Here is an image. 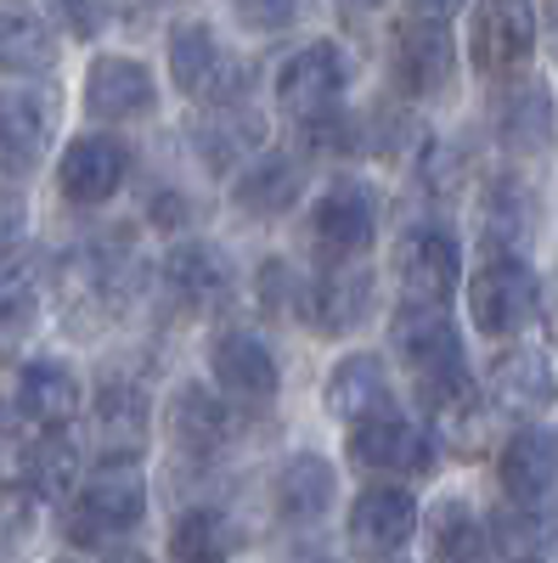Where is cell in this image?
I'll list each match as a JSON object with an SVG mask.
<instances>
[{
	"label": "cell",
	"mask_w": 558,
	"mask_h": 563,
	"mask_svg": "<svg viewBox=\"0 0 558 563\" xmlns=\"http://www.w3.org/2000/svg\"><path fill=\"white\" fill-rule=\"evenodd\" d=\"M142 507H147L142 467L130 456H113L79 485V496L63 512V530H68L74 547H108V541H119L142 525Z\"/></svg>",
	"instance_id": "obj_1"
},
{
	"label": "cell",
	"mask_w": 558,
	"mask_h": 563,
	"mask_svg": "<svg viewBox=\"0 0 558 563\" xmlns=\"http://www.w3.org/2000/svg\"><path fill=\"white\" fill-rule=\"evenodd\" d=\"M169 74H175V85L186 90V97L209 102V108H231L249 85V68L231 57L220 45V34L209 23H198V18L169 29Z\"/></svg>",
	"instance_id": "obj_2"
},
{
	"label": "cell",
	"mask_w": 558,
	"mask_h": 563,
	"mask_svg": "<svg viewBox=\"0 0 558 563\" xmlns=\"http://www.w3.org/2000/svg\"><path fill=\"white\" fill-rule=\"evenodd\" d=\"M541 310V282L519 254H491L474 276H469V316L480 333L507 339Z\"/></svg>",
	"instance_id": "obj_3"
},
{
	"label": "cell",
	"mask_w": 558,
	"mask_h": 563,
	"mask_svg": "<svg viewBox=\"0 0 558 563\" xmlns=\"http://www.w3.org/2000/svg\"><path fill=\"white\" fill-rule=\"evenodd\" d=\"M395 355L417 372L424 389H451L469 384V355H462V333L446 321L440 305H406L395 316Z\"/></svg>",
	"instance_id": "obj_4"
},
{
	"label": "cell",
	"mask_w": 558,
	"mask_h": 563,
	"mask_svg": "<svg viewBox=\"0 0 558 563\" xmlns=\"http://www.w3.org/2000/svg\"><path fill=\"white\" fill-rule=\"evenodd\" d=\"M390 68H395V85L406 97L429 102L451 85L457 74V40L446 29L440 12H412L395 23V45H390Z\"/></svg>",
	"instance_id": "obj_5"
},
{
	"label": "cell",
	"mask_w": 558,
	"mask_h": 563,
	"mask_svg": "<svg viewBox=\"0 0 558 563\" xmlns=\"http://www.w3.org/2000/svg\"><path fill=\"white\" fill-rule=\"evenodd\" d=\"M344 85H350V57L339 52L333 40H310L283 63V74H276V102H283L288 119L316 124V119L339 113Z\"/></svg>",
	"instance_id": "obj_6"
},
{
	"label": "cell",
	"mask_w": 558,
	"mask_h": 563,
	"mask_svg": "<svg viewBox=\"0 0 558 563\" xmlns=\"http://www.w3.org/2000/svg\"><path fill=\"white\" fill-rule=\"evenodd\" d=\"M124 254L108 249V243H85L63 260V282H57V294H63V310L74 321H85V333L90 327H102L108 316L124 310L130 299V282H124Z\"/></svg>",
	"instance_id": "obj_7"
},
{
	"label": "cell",
	"mask_w": 558,
	"mask_h": 563,
	"mask_svg": "<svg viewBox=\"0 0 558 563\" xmlns=\"http://www.w3.org/2000/svg\"><path fill=\"white\" fill-rule=\"evenodd\" d=\"M536 52V0H480L469 23V63L480 74H519Z\"/></svg>",
	"instance_id": "obj_8"
},
{
	"label": "cell",
	"mask_w": 558,
	"mask_h": 563,
	"mask_svg": "<svg viewBox=\"0 0 558 563\" xmlns=\"http://www.w3.org/2000/svg\"><path fill=\"white\" fill-rule=\"evenodd\" d=\"M395 282L406 305H446L462 282V249L440 225H412L395 243Z\"/></svg>",
	"instance_id": "obj_9"
},
{
	"label": "cell",
	"mask_w": 558,
	"mask_h": 563,
	"mask_svg": "<svg viewBox=\"0 0 558 563\" xmlns=\"http://www.w3.org/2000/svg\"><path fill=\"white\" fill-rule=\"evenodd\" d=\"M350 456L372 474H435V434L412 417H372L350 434Z\"/></svg>",
	"instance_id": "obj_10"
},
{
	"label": "cell",
	"mask_w": 558,
	"mask_h": 563,
	"mask_svg": "<svg viewBox=\"0 0 558 563\" xmlns=\"http://www.w3.org/2000/svg\"><path fill=\"white\" fill-rule=\"evenodd\" d=\"M372 231H379V203H372V192L355 180H339L333 192H321V203L310 214V238L333 265L355 260L372 243Z\"/></svg>",
	"instance_id": "obj_11"
},
{
	"label": "cell",
	"mask_w": 558,
	"mask_h": 563,
	"mask_svg": "<svg viewBox=\"0 0 558 563\" xmlns=\"http://www.w3.org/2000/svg\"><path fill=\"white\" fill-rule=\"evenodd\" d=\"M209 372L215 384L238 400V406H265L276 395V384H283V372H276V355L260 333H220L215 350H209Z\"/></svg>",
	"instance_id": "obj_12"
},
{
	"label": "cell",
	"mask_w": 558,
	"mask_h": 563,
	"mask_svg": "<svg viewBox=\"0 0 558 563\" xmlns=\"http://www.w3.org/2000/svg\"><path fill=\"white\" fill-rule=\"evenodd\" d=\"M417 536V501L401 485H372L350 507V547L361 558H390Z\"/></svg>",
	"instance_id": "obj_13"
},
{
	"label": "cell",
	"mask_w": 558,
	"mask_h": 563,
	"mask_svg": "<svg viewBox=\"0 0 558 563\" xmlns=\"http://www.w3.org/2000/svg\"><path fill=\"white\" fill-rule=\"evenodd\" d=\"M130 175V147L119 135H79L68 141V153H63V198L68 203H108L119 186Z\"/></svg>",
	"instance_id": "obj_14"
},
{
	"label": "cell",
	"mask_w": 558,
	"mask_h": 563,
	"mask_svg": "<svg viewBox=\"0 0 558 563\" xmlns=\"http://www.w3.org/2000/svg\"><path fill=\"white\" fill-rule=\"evenodd\" d=\"M153 102H158L153 74L135 57H97L85 68V108H90V119L124 124V119L153 113Z\"/></svg>",
	"instance_id": "obj_15"
},
{
	"label": "cell",
	"mask_w": 558,
	"mask_h": 563,
	"mask_svg": "<svg viewBox=\"0 0 558 563\" xmlns=\"http://www.w3.org/2000/svg\"><path fill=\"white\" fill-rule=\"evenodd\" d=\"M52 147V108L40 90H0V175H29Z\"/></svg>",
	"instance_id": "obj_16"
},
{
	"label": "cell",
	"mask_w": 558,
	"mask_h": 563,
	"mask_svg": "<svg viewBox=\"0 0 558 563\" xmlns=\"http://www.w3.org/2000/svg\"><path fill=\"white\" fill-rule=\"evenodd\" d=\"M496 474H502V490L514 507H547L552 485H558V440L547 429H519L502 445Z\"/></svg>",
	"instance_id": "obj_17"
},
{
	"label": "cell",
	"mask_w": 558,
	"mask_h": 563,
	"mask_svg": "<svg viewBox=\"0 0 558 563\" xmlns=\"http://www.w3.org/2000/svg\"><path fill=\"white\" fill-rule=\"evenodd\" d=\"M491 400L507 417H541L558 400V378H552V361L541 350H507L491 366Z\"/></svg>",
	"instance_id": "obj_18"
},
{
	"label": "cell",
	"mask_w": 558,
	"mask_h": 563,
	"mask_svg": "<svg viewBox=\"0 0 558 563\" xmlns=\"http://www.w3.org/2000/svg\"><path fill=\"white\" fill-rule=\"evenodd\" d=\"M169 440H175L180 456L209 462V456H220L226 440H231V411H226L209 389L180 384L175 400H169Z\"/></svg>",
	"instance_id": "obj_19"
},
{
	"label": "cell",
	"mask_w": 558,
	"mask_h": 563,
	"mask_svg": "<svg viewBox=\"0 0 558 563\" xmlns=\"http://www.w3.org/2000/svg\"><path fill=\"white\" fill-rule=\"evenodd\" d=\"M18 411L45 434H63L79 411V378L63 361H29L18 378Z\"/></svg>",
	"instance_id": "obj_20"
},
{
	"label": "cell",
	"mask_w": 558,
	"mask_h": 563,
	"mask_svg": "<svg viewBox=\"0 0 558 563\" xmlns=\"http://www.w3.org/2000/svg\"><path fill=\"white\" fill-rule=\"evenodd\" d=\"M328 411L350 422V429H361L372 417H390V378H384L379 355H344L328 372Z\"/></svg>",
	"instance_id": "obj_21"
},
{
	"label": "cell",
	"mask_w": 558,
	"mask_h": 563,
	"mask_svg": "<svg viewBox=\"0 0 558 563\" xmlns=\"http://www.w3.org/2000/svg\"><path fill=\"white\" fill-rule=\"evenodd\" d=\"M57 68V34L34 7H0V74L40 79Z\"/></svg>",
	"instance_id": "obj_22"
},
{
	"label": "cell",
	"mask_w": 558,
	"mask_h": 563,
	"mask_svg": "<svg viewBox=\"0 0 558 563\" xmlns=\"http://www.w3.org/2000/svg\"><path fill=\"white\" fill-rule=\"evenodd\" d=\"M333 496H339V474H333V462L316 456V451L288 456V467L276 474V512H283L288 525H316L321 512L333 507Z\"/></svg>",
	"instance_id": "obj_23"
},
{
	"label": "cell",
	"mask_w": 558,
	"mask_h": 563,
	"mask_svg": "<svg viewBox=\"0 0 558 563\" xmlns=\"http://www.w3.org/2000/svg\"><path fill=\"white\" fill-rule=\"evenodd\" d=\"M164 271H169V282H175V294H180L186 305H198V310H220V305L231 299V282H238L215 243H180Z\"/></svg>",
	"instance_id": "obj_24"
},
{
	"label": "cell",
	"mask_w": 558,
	"mask_h": 563,
	"mask_svg": "<svg viewBox=\"0 0 558 563\" xmlns=\"http://www.w3.org/2000/svg\"><path fill=\"white\" fill-rule=\"evenodd\" d=\"M496 135L507 153H541L552 141V102L536 79L514 85L507 97L496 102Z\"/></svg>",
	"instance_id": "obj_25"
},
{
	"label": "cell",
	"mask_w": 558,
	"mask_h": 563,
	"mask_svg": "<svg viewBox=\"0 0 558 563\" xmlns=\"http://www.w3.org/2000/svg\"><path fill=\"white\" fill-rule=\"evenodd\" d=\"M429 552H435V563H496L491 530L462 501H440L429 512Z\"/></svg>",
	"instance_id": "obj_26"
},
{
	"label": "cell",
	"mask_w": 558,
	"mask_h": 563,
	"mask_svg": "<svg viewBox=\"0 0 558 563\" xmlns=\"http://www.w3.org/2000/svg\"><path fill=\"white\" fill-rule=\"evenodd\" d=\"M372 310V276L366 271H328L316 282V327L321 333H350V327H361Z\"/></svg>",
	"instance_id": "obj_27"
},
{
	"label": "cell",
	"mask_w": 558,
	"mask_h": 563,
	"mask_svg": "<svg viewBox=\"0 0 558 563\" xmlns=\"http://www.w3.org/2000/svg\"><path fill=\"white\" fill-rule=\"evenodd\" d=\"M299 186H305L299 164L271 153V158H260L254 169L238 175V209H249V214H288L299 203Z\"/></svg>",
	"instance_id": "obj_28"
},
{
	"label": "cell",
	"mask_w": 558,
	"mask_h": 563,
	"mask_svg": "<svg viewBox=\"0 0 558 563\" xmlns=\"http://www.w3.org/2000/svg\"><path fill=\"white\" fill-rule=\"evenodd\" d=\"M18 474H23V485H29L40 501H63V496L74 490V479H79V451H74V440H63V434H45V440H34V445L23 451Z\"/></svg>",
	"instance_id": "obj_29"
},
{
	"label": "cell",
	"mask_w": 558,
	"mask_h": 563,
	"mask_svg": "<svg viewBox=\"0 0 558 563\" xmlns=\"http://www.w3.org/2000/svg\"><path fill=\"white\" fill-rule=\"evenodd\" d=\"M169 552H175L180 563H226L231 552H238V525H231L220 507H193V512L175 525Z\"/></svg>",
	"instance_id": "obj_30"
},
{
	"label": "cell",
	"mask_w": 558,
	"mask_h": 563,
	"mask_svg": "<svg viewBox=\"0 0 558 563\" xmlns=\"http://www.w3.org/2000/svg\"><path fill=\"white\" fill-rule=\"evenodd\" d=\"M260 135H265L260 113H249L243 102H231V108H215V113L204 119L198 147H204V158H209L215 169H231L243 153H254V147H260Z\"/></svg>",
	"instance_id": "obj_31"
},
{
	"label": "cell",
	"mask_w": 558,
	"mask_h": 563,
	"mask_svg": "<svg viewBox=\"0 0 558 563\" xmlns=\"http://www.w3.org/2000/svg\"><path fill=\"white\" fill-rule=\"evenodd\" d=\"M536 225V203L519 180H491V192H485V243L496 254H514L507 243H519L525 231Z\"/></svg>",
	"instance_id": "obj_32"
},
{
	"label": "cell",
	"mask_w": 558,
	"mask_h": 563,
	"mask_svg": "<svg viewBox=\"0 0 558 563\" xmlns=\"http://www.w3.org/2000/svg\"><path fill=\"white\" fill-rule=\"evenodd\" d=\"M142 395H135L130 384H102V400H97V422H102V440L124 456L135 451V440H142Z\"/></svg>",
	"instance_id": "obj_33"
},
{
	"label": "cell",
	"mask_w": 558,
	"mask_h": 563,
	"mask_svg": "<svg viewBox=\"0 0 558 563\" xmlns=\"http://www.w3.org/2000/svg\"><path fill=\"white\" fill-rule=\"evenodd\" d=\"M260 299H265V310L271 316H316V282H299L283 260H271V265H260Z\"/></svg>",
	"instance_id": "obj_34"
},
{
	"label": "cell",
	"mask_w": 558,
	"mask_h": 563,
	"mask_svg": "<svg viewBox=\"0 0 558 563\" xmlns=\"http://www.w3.org/2000/svg\"><path fill=\"white\" fill-rule=\"evenodd\" d=\"M238 7V18L254 29V34H283L288 23H299L305 0H231Z\"/></svg>",
	"instance_id": "obj_35"
},
{
	"label": "cell",
	"mask_w": 558,
	"mask_h": 563,
	"mask_svg": "<svg viewBox=\"0 0 558 563\" xmlns=\"http://www.w3.org/2000/svg\"><path fill=\"white\" fill-rule=\"evenodd\" d=\"M52 7H57L63 29L79 34V40H90V34L102 29V0H52Z\"/></svg>",
	"instance_id": "obj_36"
},
{
	"label": "cell",
	"mask_w": 558,
	"mask_h": 563,
	"mask_svg": "<svg viewBox=\"0 0 558 563\" xmlns=\"http://www.w3.org/2000/svg\"><path fill=\"white\" fill-rule=\"evenodd\" d=\"M18 238H23V203L12 192H0V271L12 265L18 254Z\"/></svg>",
	"instance_id": "obj_37"
},
{
	"label": "cell",
	"mask_w": 558,
	"mask_h": 563,
	"mask_svg": "<svg viewBox=\"0 0 558 563\" xmlns=\"http://www.w3.org/2000/svg\"><path fill=\"white\" fill-rule=\"evenodd\" d=\"M541 316H547V333H552V344H558V282H552L547 299H541Z\"/></svg>",
	"instance_id": "obj_38"
},
{
	"label": "cell",
	"mask_w": 558,
	"mask_h": 563,
	"mask_svg": "<svg viewBox=\"0 0 558 563\" xmlns=\"http://www.w3.org/2000/svg\"><path fill=\"white\" fill-rule=\"evenodd\" d=\"M424 7H429V12H440V18H446V12H457V7H462V0H424Z\"/></svg>",
	"instance_id": "obj_39"
},
{
	"label": "cell",
	"mask_w": 558,
	"mask_h": 563,
	"mask_svg": "<svg viewBox=\"0 0 558 563\" xmlns=\"http://www.w3.org/2000/svg\"><path fill=\"white\" fill-rule=\"evenodd\" d=\"M108 563H147V558H135V552H113Z\"/></svg>",
	"instance_id": "obj_40"
},
{
	"label": "cell",
	"mask_w": 558,
	"mask_h": 563,
	"mask_svg": "<svg viewBox=\"0 0 558 563\" xmlns=\"http://www.w3.org/2000/svg\"><path fill=\"white\" fill-rule=\"evenodd\" d=\"M344 7H355V12H366V7H379V0H344Z\"/></svg>",
	"instance_id": "obj_41"
},
{
	"label": "cell",
	"mask_w": 558,
	"mask_h": 563,
	"mask_svg": "<svg viewBox=\"0 0 558 563\" xmlns=\"http://www.w3.org/2000/svg\"><path fill=\"white\" fill-rule=\"evenodd\" d=\"M552 57H558V7H552Z\"/></svg>",
	"instance_id": "obj_42"
},
{
	"label": "cell",
	"mask_w": 558,
	"mask_h": 563,
	"mask_svg": "<svg viewBox=\"0 0 558 563\" xmlns=\"http://www.w3.org/2000/svg\"><path fill=\"white\" fill-rule=\"evenodd\" d=\"M63 563H68V558H63Z\"/></svg>",
	"instance_id": "obj_43"
}]
</instances>
